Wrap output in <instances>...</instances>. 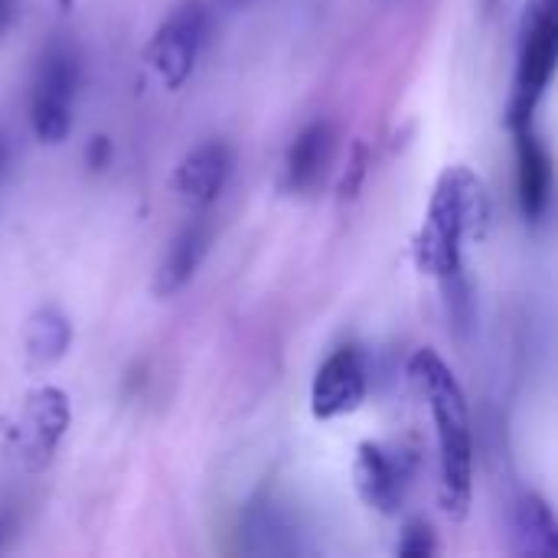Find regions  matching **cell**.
I'll list each match as a JSON object with an SVG mask.
<instances>
[{
    "label": "cell",
    "mask_w": 558,
    "mask_h": 558,
    "mask_svg": "<svg viewBox=\"0 0 558 558\" xmlns=\"http://www.w3.org/2000/svg\"><path fill=\"white\" fill-rule=\"evenodd\" d=\"M409 379L415 392L432 409L435 435H438V497L448 520L461 523L471 513L474 500V435H471V409L461 383L451 366L432 350L422 347L409 360Z\"/></svg>",
    "instance_id": "cell-1"
},
{
    "label": "cell",
    "mask_w": 558,
    "mask_h": 558,
    "mask_svg": "<svg viewBox=\"0 0 558 558\" xmlns=\"http://www.w3.org/2000/svg\"><path fill=\"white\" fill-rule=\"evenodd\" d=\"M490 216L494 203L487 183L464 163L445 167L412 245L418 271L438 281L454 271H464V245L487 235Z\"/></svg>",
    "instance_id": "cell-2"
},
{
    "label": "cell",
    "mask_w": 558,
    "mask_h": 558,
    "mask_svg": "<svg viewBox=\"0 0 558 558\" xmlns=\"http://www.w3.org/2000/svg\"><path fill=\"white\" fill-rule=\"evenodd\" d=\"M558 62V0H526L520 20V52L513 95L507 105L510 128L533 124L543 95L553 85Z\"/></svg>",
    "instance_id": "cell-3"
},
{
    "label": "cell",
    "mask_w": 558,
    "mask_h": 558,
    "mask_svg": "<svg viewBox=\"0 0 558 558\" xmlns=\"http://www.w3.org/2000/svg\"><path fill=\"white\" fill-rule=\"evenodd\" d=\"M82 85V56L72 39L56 36L43 46L29 85V128L39 144L56 147L72 134L75 95Z\"/></svg>",
    "instance_id": "cell-4"
},
{
    "label": "cell",
    "mask_w": 558,
    "mask_h": 558,
    "mask_svg": "<svg viewBox=\"0 0 558 558\" xmlns=\"http://www.w3.org/2000/svg\"><path fill=\"white\" fill-rule=\"evenodd\" d=\"M209 29V10L203 0H180L163 23L157 26L150 46H147V62L154 75L163 82V88L177 92L186 85V78L196 69V59L203 52Z\"/></svg>",
    "instance_id": "cell-5"
},
{
    "label": "cell",
    "mask_w": 558,
    "mask_h": 558,
    "mask_svg": "<svg viewBox=\"0 0 558 558\" xmlns=\"http://www.w3.org/2000/svg\"><path fill=\"white\" fill-rule=\"evenodd\" d=\"M69 425H72V405L62 389L39 386L26 396V405L13 432L16 454L26 464V471H43L52 461Z\"/></svg>",
    "instance_id": "cell-6"
},
{
    "label": "cell",
    "mask_w": 558,
    "mask_h": 558,
    "mask_svg": "<svg viewBox=\"0 0 558 558\" xmlns=\"http://www.w3.org/2000/svg\"><path fill=\"white\" fill-rule=\"evenodd\" d=\"M369 392L366 363L356 347H337L314 373L311 383V415L317 422H333L353 415Z\"/></svg>",
    "instance_id": "cell-7"
},
{
    "label": "cell",
    "mask_w": 558,
    "mask_h": 558,
    "mask_svg": "<svg viewBox=\"0 0 558 558\" xmlns=\"http://www.w3.org/2000/svg\"><path fill=\"white\" fill-rule=\"evenodd\" d=\"M412 477V458L379 441H363L353 461V484L360 500L383 517H396Z\"/></svg>",
    "instance_id": "cell-8"
},
{
    "label": "cell",
    "mask_w": 558,
    "mask_h": 558,
    "mask_svg": "<svg viewBox=\"0 0 558 558\" xmlns=\"http://www.w3.org/2000/svg\"><path fill=\"white\" fill-rule=\"evenodd\" d=\"M232 170H235V150L229 141H203L196 144L180 163H177V173H173V190L177 196L193 209H209L229 186L232 180Z\"/></svg>",
    "instance_id": "cell-9"
},
{
    "label": "cell",
    "mask_w": 558,
    "mask_h": 558,
    "mask_svg": "<svg viewBox=\"0 0 558 558\" xmlns=\"http://www.w3.org/2000/svg\"><path fill=\"white\" fill-rule=\"evenodd\" d=\"M330 160H333V124L317 118L304 124L288 144L281 160V180H278L281 190L291 196H311L324 183Z\"/></svg>",
    "instance_id": "cell-10"
},
{
    "label": "cell",
    "mask_w": 558,
    "mask_h": 558,
    "mask_svg": "<svg viewBox=\"0 0 558 558\" xmlns=\"http://www.w3.org/2000/svg\"><path fill=\"white\" fill-rule=\"evenodd\" d=\"M510 131L517 144V199L526 222H539L553 203V154L536 124H520Z\"/></svg>",
    "instance_id": "cell-11"
},
{
    "label": "cell",
    "mask_w": 558,
    "mask_h": 558,
    "mask_svg": "<svg viewBox=\"0 0 558 558\" xmlns=\"http://www.w3.org/2000/svg\"><path fill=\"white\" fill-rule=\"evenodd\" d=\"M213 219L206 209H199L180 232L177 239L167 245L163 258H160V268H157V278H154V291L157 298H173L180 294L193 275L199 271L203 258L209 255V245H213Z\"/></svg>",
    "instance_id": "cell-12"
},
{
    "label": "cell",
    "mask_w": 558,
    "mask_h": 558,
    "mask_svg": "<svg viewBox=\"0 0 558 558\" xmlns=\"http://www.w3.org/2000/svg\"><path fill=\"white\" fill-rule=\"evenodd\" d=\"M69 347H72V320L65 311L46 304L29 314V320L23 327V353H26L29 366H36V369L52 366L69 353Z\"/></svg>",
    "instance_id": "cell-13"
},
{
    "label": "cell",
    "mask_w": 558,
    "mask_h": 558,
    "mask_svg": "<svg viewBox=\"0 0 558 558\" xmlns=\"http://www.w3.org/2000/svg\"><path fill=\"white\" fill-rule=\"evenodd\" d=\"M558 549V523L553 507L539 494H523L513 507V553L553 556Z\"/></svg>",
    "instance_id": "cell-14"
},
{
    "label": "cell",
    "mask_w": 558,
    "mask_h": 558,
    "mask_svg": "<svg viewBox=\"0 0 558 558\" xmlns=\"http://www.w3.org/2000/svg\"><path fill=\"white\" fill-rule=\"evenodd\" d=\"M245 533H248V539H255V543L248 546L252 553H294V549H298V543H294V526H291L288 513H284L275 500L255 504V507L248 510Z\"/></svg>",
    "instance_id": "cell-15"
},
{
    "label": "cell",
    "mask_w": 558,
    "mask_h": 558,
    "mask_svg": "<svg viewBox=\"0 0 558 558\" xmlns=\"http://www.w3.org/2000/svg\"><path fill=\"white\" fill-rule=\"evenodd\" d=\"M445 291V304H448V317L451 327H458L461 333H468L474 327V298H471V281L464 271H454L448 278L438 281Z\"/></svg>",
    "instance_id": "cell-16"
},
{
    "label": "cell",
    "mask_w": 558,
    "mask_h": 558,
    "mask_svg": "<svg viewBox=\"0 0 558 558\" xmlns=\"http://www.w3.org/2000/svg\"><path fill=\"white\" fill-rule=\"evenodd\" d=\"M366 173H369V147H366V141H356L353 150H350V160H347V167L340 173V186H337L340 203H350V199L360 196Z\"/></svg>",
    "instance_id": "cell-17"
},
{
    "label": "cell",
    "mask_w": 558,
    "mask_h": 558,
    "mask_svg": "<svg viewBox=\"0 0 558 558\" xmlns=\"http://www.w3.org/2000/svg\"><path fill=\"white\" fill-rule=\"evenodd\" d=\"M396 553L402 558H428L438 553V536H435V530H432V523H425V520H412L405 530H402V536H399V546H396Z\"/></svg>",
    "instance_id": "cell-18"
},
{
    "label": "cell",
    "mask_w": 558,
    "mask_h": 558,
    "mask_svg": "<svg viewBox=\"0 0 558 558\" xmlns=\"http://www.w3.org/2000/svg\"><path fill=\"white\" fill-rule=\"evenodd\" d=\"M85 163H88L92 170H105V167L111 163V141H108V137L88 141V147H85Z\"/></svg>",
    "instance_id": "cell-19"
},
{
    "label": "cell",
    "mask_w": 558,
    "mask_h": 558,
    "mask_svg": "<svg viewBox=\"0 0 558 558\" xmlns=\"http://www.w3.org/2000/svg\"><path fill=\"white\" fill-rule=\"evenodd\" d=\"M10 20H13V0H0V36L10 26Z\"/></svg>",
    "instance_id": "cell-20"
},
{
    "label": "cell",
    "mask_w": 558,
    "mask_h": 558,
    "mask_svg": "<svg viewBox=\"0 0 558 558\" xmlns=\"http://www.w3.org/2000/svg\"><path fill=\"white\" fill-rule=\"evenodd\" d=\"M7 163H10V150H7L3 137H0V177H3V170H7Z\"/></svg>",
    "instance_id": "cell-21"
},
{
    "label": "cell",
    "mask_w": 558,
    "mask_h": 558,
    "mask_svg": "<svg viewBox=\"0 0 558 558\" xmlns=\"http://www.w3.org/2000/svg\"><path fill=\"white\" fill-rule=\"evenodd\" d=\"M484 7H487V13H494L500 7V0H484Z\"/></svg>",
    "instance_id": "cell-22"
},
{
    "label": "cell",
    "mask_w": 558,
    "mask_h": 558,
    "mask_svg": "<svg viewBox=\"0 0 558 558\" xmlns=\"http://www.w3.org/2000/svg\"><path fill=\"white\" fill-rule=\"evenodd\" d=\"M7 530H10V523H7V520H0V543H3V536H7Z\"/></svg>",
    "instance_id": "cell-23"
}]
</instances>
